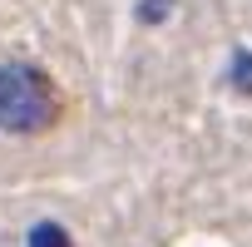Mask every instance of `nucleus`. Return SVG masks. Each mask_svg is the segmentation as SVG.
Instances as JSON below:
<instances>
[{"mask_svg": "<svg viewBox=\"0 0 252 247\" xmlns=\"http://www.w3.org/2000/svg\"><path fill=\"white\" fill-rule=\"evenodd\" d=\"M55 119V84L35 64H5L0 69V129L5 134H35Z\"/></svg>", "mask_w": 252, "mask_h": 247, "instance_id": "f257e3e1", "label": "nucleus"}, {"mask_svg": "<svg viewBox=\"0 0 252 247\" xmlns=\"http://www.w3.org/2000/svg\"><path fill=\"white\" fill-rule=\"evenodd\" d=\"M227 79H232L242 94H252V50H237V55H232V69H227Z\"/></svg>", "mask_w": 252, "mask_h": 247, "instance_id": "7ed1b4c3", "label": "nucleus"}, {"mask_svg": "<svg viewBox=\"0 0 252 247\" xmlns=\"http://www.w3.org/2000/svg\"><path fill=\"white\" fill-rule=\"evenodd\" d=\"M168 5H173V0H144V5H139V20H163Z\"/></svg>", "mask_w": 252, "mask_h": 247, "instance_id": "20e7f679", "label": "nucleus"}, {"mask_svg": "<svg viewBox=\"0 0 252 247\" xmlns=\"http://www.w3.org/2000/svg\"><path fill=\"white\" fill-rule=\"evenodd\" d=\"M30 247H69V232L60 222H35L30 227Z\"/></svg>", "mask_w": 252, "mask_h": 247, "instance_id": "f03ea898", "label": "nucleus"}]
</instances>
